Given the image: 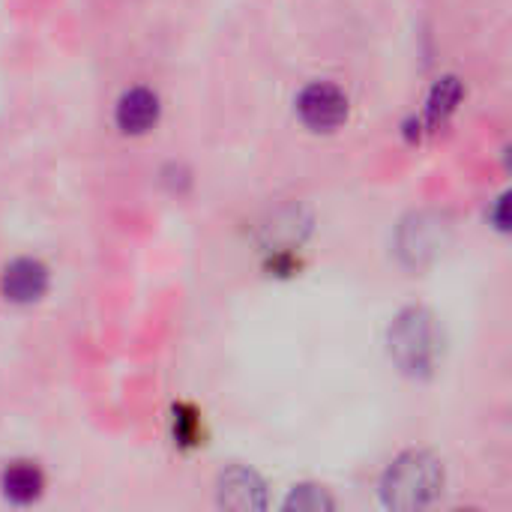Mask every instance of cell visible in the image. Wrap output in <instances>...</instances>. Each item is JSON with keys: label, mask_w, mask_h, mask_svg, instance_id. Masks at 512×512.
Segmentation results:
<instances>
[{"label": "cell", "mask_w": 512, "mask_h": 512, "mask_svg": "<svg viewBox=\"0 0 512 512\" xmlns=\"http://www.w3.org/2000/svg\"><path fill=\"white\" fill-rule=\"evenodd\" d=\"M297 114L300 120L315 129V132H333L336 126H342L348 120V96L327 81H315L309 84L300 99H297Z\"/></svg>", "instance_id": "3957f363"}, {"label": "cell", "mask_w": 512, "mask_h": 512, "mask_svg": "<svg viewBox=\"0 0 512 512\" xmlns=\"http://www.w3.org/2000/svg\"><path fill=\"white\" fill-rule=\"evenodd\" d=\"M219 498L231 510H261L267 504L261 480L252 471H243V468H231L219 480Z\"/></svg>", "instance_id": "8992f818"}, {"label": "cell", "mask_w": 512, "mask_h": 512, "mask_svg": "<svg viewBox=\"0 0 512 512\" xmlns=\"http://www.w3.org/2000/svg\"><path fill=\"white\" fill-rule=\"evenodd\" d=\"M390 351L402 372L423 375L435 366L441 354V336L435 318L426 309H408L390 330Z\"/></svg>", "instance_id": "7a4b0ae2"}, {"label": "cell", "mask_w": 512, "mask_h": 512, "mask_svg": "<svg viewBox=\"0 0 512 512\" xmlns=\"http://www.w3.org/2000/svg\"><path fill=\"white\" fill-rule=\"evenodd\" d=\"M462 96H465V87H462V81H459L456 75L441 78V81L432 87L429 102H426V126H429V129L441 126V123L456 111V105L462 102Z\"/></svg>", "instance_id": "52a82bcc"}, {"label": "cell", "mask_w": 512, "mask_h": 512, "mask_svg": "<svg viewBox=\"0 0 512 512\" xmlns=\"http://www.w3.org/2000/svg\"><path fill=\"white\" fill-rule=\"evenodd\" d=\"M0 288H3V297L12 300V303H33V300H39L45 294L48 273H45V267L39 261L21 258V261L6 267Z\"/></svg>", "instance_id": "277c9868"}, {"label": "cell", "mask_w": 512, "mask_h": 512, "mask_svg": "<svg viewBox=\"0 0 512 512\" xmlns=\"http://www.w3.org/2000/svg\"><path fill=\"white\" fill-rule=\"evenodd\" d=\"M444 489V471L429 453H405L384 474V504L393 510H417L432 504Z\"/></svg>", "instance_id": "6da1fadb"}, {"label": "cell", "mask_w": 512, "mask_h": 512, "mask_svg": "<svg viewBox=\"0 0 512 512\" xmlns=\"http://www.w3.org/2000/svg\"><path fill=\"white\" fill-rule=\"evenodd\" d=\"M3 492L6 498H12L15 504H30L39 498L42 492V474L39 468L27 465V462H18L12 465L6 474H3Z\"/></svg>", "instance_id": "ba28073f"}, {"label": "cell", "mask_w": 512, "mask_h": 512, "mask_svg": "<svg viewBox=\"0 0 512 512\" xmlns=\"http://www.w3.org/2000/svg\"><path fill=\"white\" fill-rule=\"evenodd\" d=\"M288 507L291 510H324V507H333V501L318 492L315 486H300L291 498H288Z\"/></svg>", "instance_id": "9c48e42d"}, {"label": "cell", "mask_w": 512, "mask_h": 512, "mask_svg": "<svg viewBox=\"0 0 512 512\" xmlns=\"http://www.w3.org/2000/svg\"><path fill=\"white\" fill-rule=\"evenodd\" d=\"M159 120V96L147 87H132L117 102V126L126 135H141Z\"/></svg>", "instance_id": "5b68a950"}]
</instances>
